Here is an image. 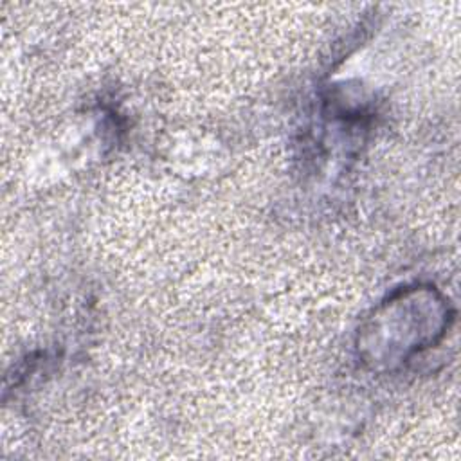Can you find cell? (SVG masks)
<instances>
[{
	"instance_id": "1",
	"label": "cell",
	"mask_w": 461,
	"mask_h": 461,
	"mask_svg": "<svg viewBox=\"0 0 461 461\" xmlns=\"http://www.w3.org/2000/svg\"><path fill=\"white\" fill-rule=\"evenodd\" d=\"M452 312L434 286H405L384 301L358 333V353L375 369H393L434 346Z\"/></svg>"
}]
</instances>
